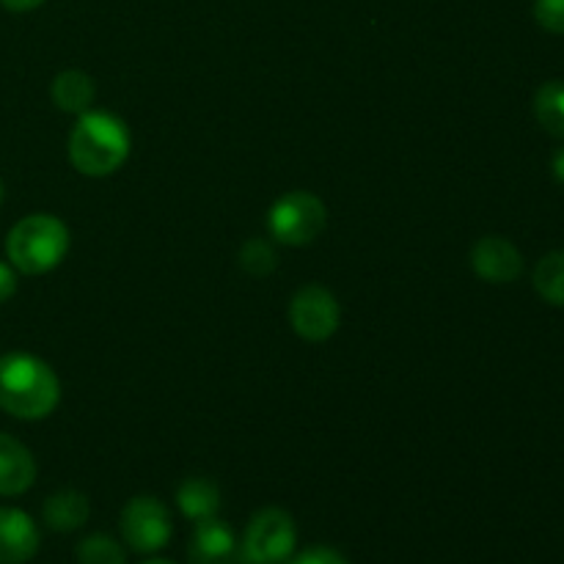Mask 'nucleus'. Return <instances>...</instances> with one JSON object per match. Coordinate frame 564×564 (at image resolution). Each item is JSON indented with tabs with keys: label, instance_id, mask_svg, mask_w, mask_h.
<instances>
[{
	"label": "nucleus",
	"instance_id": "nucleus-1",
	"mask_svg": "<svg viewBox=\"0 0 564 564\" xmlns=\"http://www.w3.org/2000/svg\"><path fill=\"white\" fill-rule=\"evenodd\" d=\"M61 402V380L47 361L31 352L0 358V408L22 422L47 419Z\"/></svg>",
	"mask_w": 564,
	"mask_h": 564
},
{
	"label": "nucleus",
	"instance_id": "nucleus-2",
	"mask_svg": "<svg viewBox=\"0 0 564 564\" xmlns=\"http://www.w3.org/2000/svg\"><path fill=\"white\" fill-rule=\"evenodd\" d=\"M130 147V130L119 116L86 110L69 135V160L80 174L110 176L127 163Z\"/></svg>",
	"mask_w": 564,
	"mask_h": 564
},
{
	"label": "nucleus",
	"instance_id": "nucleus-3",
	"mask_svg": "<svg viewBox=\"0 0 564 564\" xmlns=\"http://www.w3.org/2000/svg\"><path fill=\"white\" fill-rule=\"evenodd\" d=\"M66 251H69V229L64 220L47 213L17 220L6 237L9 264L25 275L50 273L64 262Z\"/></svg>",
	"mask_w": 564,
	"mask_h": 564
},
{
	"label": "nucleus",
	"instance_id": "nucleus-4",
	"mask_svg": "<svg viewBox=\"0 0 564 564\" xmlns=\"http://www.w3.org/2000/svg\"><path fill=\"white\" fill-rule=\"evenodd\" d=\"M325 224H328V209H325L323 198L308 191L286 193L270 207L268 215L270 235L292 248L317 240L325 231Z\"/></svg>",
	"mask_w": 564,
	"mask_h": 564
},
{
	"label": "nucleus",
	"instance_id": "nucleus-5",
	"mask_svg": "<svg viewBox=\"0 0 564 564\" xmlns=\"http://www.w3.org/2000/svg\"><path fill=\"white\" fill-rule=\"evenodd\" d=\"M297 543L295 521L286 510L268 507L257 512L246 529L240 545L242 564H284L292 556Z\"/></svg>",
	"mask_w": 564,
	"mask_h": 564
},
{
	"label": "nucleus",
	"instance_id": "nucleus-6",
	"mask_svg": "<svg viewBox=\"0 0 564 564\" xmlns=\"http://www.w3.org/2000/svg\"><path fill=\"white\" fill-rule=\"evenodd\" d=\"M174 532L169 507L154 496H135L121 510V538L138 554H154L165 549Z\"/></svg>",
	"mask_w": 564,
	"mask_h": 564
},
{
	"label": "nucleus",
	"instance_id": "nucleus-7",
	"mask_svg": "<svg viewBox=\"0 0 564 564\" xmlns=\"http://www.w3.org/2000/svg\"><path fill=\"white\" fill-rule=\"evenodd\" d=\"M290 323L301 339L325 341L339 330L341 308L334 292L319 284H308L295 292L290 306Z\"/></svg>",
	"mask_w": 564,
	"mask_h": 564
},
{
	"label": "nucleus",
	"instance_id": "nucleus-8",
	"mask_svg": "<svg viewBox=\"0 0 564 564\" xmlns=\"http://www.w3.org/2000/svg\"><path fill=\"white\" fill-rule=\"evenodd\" d=\"M471 268L488 284H512L523 273V257L505 237H482L471 251Z\"/></svg>",
	"mask_w": 564,
	"mask_h": 564
},
{
	"label": "nucleus",
	"instance_id": "nucleus-9",
	"mask_svg": "<svg viewBox=\"0 0 564 564\" xmlns=\"http://www.w3.org/2000/svg\"><path fill=\"white\" fill-rule=\"evenodd\" d=\"M39 551V529L28 512L0 507V564H25Z\"/></svg>",
	"mask_w": 564,
	"mask_h": 564
},
{
	"label": "nucleus",
	"instance_id": "nucleus-10",
	"mask_svg": "<svg viewBox=\"0 0 564 564\" xmlns=\"http://www.w3.org/2000/svg\"><path fill=\"white\" fill-rule=\"evenodd\" d=\"M191 564H237L240 562V545L235 532L218 518H209L196 527L187 549Z\"/></svg>",
	"mask_w": 564,
	"mask_h": 564
},
{
	"label": "nucleus",
	"instance_id": "nucleus-11",
	"mask_svg": "<svg viewBox=\"0 0 564 564\" xmlns=\"http://www.w3.org/2000/svg\"><path fill=\"white\" fill-rule=\"evenodd\" d=\"M36 482V460L31 449L0 433V496H20Z\"/></svg>",
	"mask_w": 564,
	"mask_h": 564
},
{
	"label": "nucleus",
	"instance_id": "nucleus-12",
	"mask_svg": "<svg viewBox=\"0 0 564 564\" xmlns=\"http://www.w3.org/2000/svg\"><path fill=\"white\" fill-rule=\"evenodd\" d=\"M176 505H180L182 516H185L187 521H209V518L218 516L220 490L213 479L191 477L180 485V490H176Z\"/></svg>",
	"mask_w": 564,
	"mask_h": 564
},
{
	"label": "nucleus",
	"instance_id": "nucleus-13",
	"mask_svg": "<svg viewBox=\"0 0 564 564\" xmlns=\"http://www.w3.org/2000/svg\"><path fill=\"white\" fill-rule=\"evenodd\" d=\"M53 102L55 108L64 110V113H86L94 105V97H97V86H94L91 77L86 72L66 69L61 72L53 80Z\"/></svg>",
	"mask_w": 564,
	"mask_h": 564
},
{
	"label": "nucleus",
	"instance_id": "nucleus-14",
	"mask_svg": "<svg viewBox=\"0 0 564 564\" xmlns=\"http://www.w3.org/2000/svg\"><path fill=\"white\" fill-rule=\"evenodd\" d=\"M88 521V499L77 490H58L44 501V523L53 532H75Z\"/></svg>",
	"mask_w": 564,
	"mask_h": 564
},
{
	"label": "nucleus",
	"instance_id": "nucleus-15",
	"mask_svg": "<svg viewBox=\"0 0 564 564\" xmlns=\"http://www.w3.org/2000/svg\"><path fill=\"white\" fill-rule=\"evenodd\" d=\"M534 116L549 135L564 138V80H549L538 88Z\"/></svg>",
	"mask_w": 564,
	"mask_h": 564
},
{
	"label": "nucleus",
	"instance_id": "nucleus-16",
	"mask_svg": "<svg viewBox=\"0 0 564 564\" xmlns=\"http://www.w3.org/2000/svg\"><path fill=\"white\" fill-rule=\"evenodd\" d=\"M534 290L551 306L564 308V251H551L534 268Z\"/></svg>",
	"mask_w": 564,
	"mask_h": 564
},
{
	"label": "nucleus",
	"instance_id": "nucleus-17",
	"mask_svg": "<svg viewBox=\"0 0 564 564\" xmlns=\"http://www.w3.org/2000/svg\"><path fill=\"white\" fill-rule=\"evenodd\" d=\"M77 562L80 564H127V554L108 534H88L77 545Z\"/></svg>",
	"mask_w": 564,
	"mask_h": 564
},
{
	"label": "nucleus",
	"instance_id": "nucleus-18",
	"mask_svg": "<svg viewBox=\"0 0 564 564\" xmlns=\"http://www.w3.org/2000/svg\"><path fill=\"white\" fill-rule=\"evenodd\" d=\"M240 268L248 275L264 279V275H270L275 270V251L264 240H248L240 248Z\"/></svg>",
	"mask_w": 564,
	"mask_h": 564
},
{
	"label": "nucleus",
	"instance_id": "nucleus-19",
	"mask_svg": "<svg viewBox=\"0 0 564 564\" xmlns=\"http://www.w3.org/2000/svg\"><path fill=\"white\" fill-rule=\"evenodd\" d=\"M534 20L549 33H564V0H534Z\"/></svg>",
	"mask_w": 564,
	"mask_h": 564
},
{
	"label": "nucleus",
	"instance_id": "nucleus-20",
	"mask_svg": "<svg viewBox=\"0 0 564 564\" xmlns=\"http://www.w3.org/2000/svg\"><path fill=\"white\" fill-rule=\"evenodd\" d=\"M286 564H350V562H347L339 551L319 545V549L303 551V554H297L292 562L286 560Z\"/></svg>",
	"mask_w": 564,
	"mask_h": 564
},
{
	"label": "nucleus",
	"instance_id": "nucleus-21",
	"mask_svg": "<svg viewBox=\"0 0 564 564\" xmlns=\"http://www.w3.org/2000/svg\"><path fill=\"white\" fill-rule=\"evenodd\" d=\"M17 292V273L11 264L0 262V306Z\"/></svg>",
	"mask_w": 564,
	"mask_h": 564
},
{
	"label": "nucleus",
	"instance_id": "nucleus-22",
	"mask_svg": "<svg viewBox=\"0 0 564 564\" xmlns=\"http://www.w3.org/2000/svg\"><path fill=\"white\" fill-rule=\"evenodd\" d=\"M42 3L44 0H0V6L9 11H33V9H39Z\"/></svg>",
	"mask_w": 564,
	"mask_h": 564
},
{
	"label": "nucleus",
	"instance_id": "nucleus-23",
	"mask_svg": "<svg viewBox=\"0 0 564 564\" xmlns=\"http://www.w3.org/2000/svg\"><path fill=\"white\" fill-rule=\"evenodd\" d=\"M551 171H554V176L560 182H564V149H560V152L551 158Z\"/></svg>",
	"mask_w": 564,
	"mask_h": 564
},
{
	"label": "nucleus",
	"instance_id": "nucleus-24",
	"mask_svg": "<svg viewBox=\"0 0 564 564\" xmlns=\"http://www.w3.org/2000/svg\"><path fill=\"white\" fill-rule=\"evenodd\" d=\"M143 564H174V562H169V560H149V562H143Z\"/></svg>",
	"mask_w": 564,
	"mask_h": 564
},
{
	"label": "nucleus",
	"instance_id": "nucleus-25",
	"mask_svg": "<svg viewBox=\"0 0 564 564\" xmlns=\"http://www.w3.org/2000/svg\"><path fill=\"white\" fill-rule=\"evenodd\" d=\"M0 202H3V182H0Z\"/></svg>",
	"mask_w": 564,
	"mask_h": 564
}]
</instances>
